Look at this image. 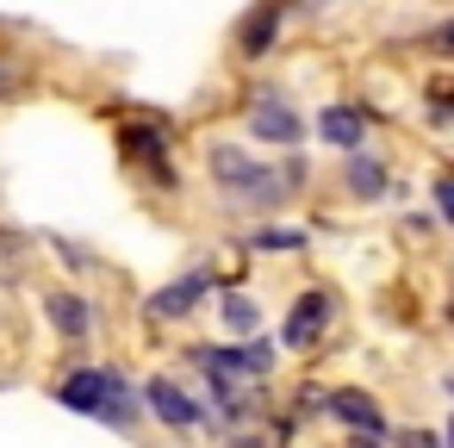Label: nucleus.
Listing matches in <instances>:
<instances>
[{
  "label": "nucleus",
  "instance_id": "obj_1",
  "mask_svg": "<svg viewBox=\"0 0 454 448\" xmlns=\"http://www.w3.org/2000/svg\"><path fill=\"white\" fill-rule=\"evenodd\" d=\"M206 169H212V181L224 187V200L231 206H280L293 187H286V175H274L255 150H243V144H212L206 150Z\"/></svg>",
  "mask_w": 454,
  "mask_h": 448
},
{
  "label": "nucleus",
  "instance_id": "obj_2",
  "mask_svg": "<svg viewBox=\"0 0 454 448\" xmlns=\"http://www.w3.org/2000/svg\"><path fill=\"white\" fill-rule=\"evenodd\" d=\"M249 131H255V144H274V150H293L299 138H305V119H299V106L286 100V94H274V88H262L255 100H249Z\"/></svg>",
  "mask_w": 454,
  "mask_h": 448
},
{
  "label": "nucleus",
  "instance_id": "obj_3",
  "mask_svg": "<svg viewBox=\"0 0 454 448\" xmlns=\"http://www.w3.org/2000/svg\"><path fill=\"white\" fill-rule=\"evenodd\" d=\"M144 411H156L168 429H200V423H212V417H206V398H193V392L175 386L168 373H150V380H144Z\"/></svg>",
  "mask_w": 454,
  "mask_h": 448
},
{
  "label": "nucleus",
  "instance_id": "obj_4",
  "mask_svg": "<svg viewBox=\"0 0 454 448\" xmlns=\"http://www.w3.org/2000/svg\"><path fill=\"white\" fill-rule=\"evenodd\" d=\"M113 373H119V367H69V373L51 386V398H57L63 411H75V417H94V423H100V405H106V392H113Z\"/></svg>",
  "mask_w": 454,
  "mask_h": 448
},
{
  "label": "nucleus",
  "instance_id": "obj_5",
  "mask_svg": "<svg viewBox=\"0 0 454 448\" xmlns=\"http://www.w3.org/2000/svg\"><path fill=\"white\" fill-rule=\"evenodd\" d=\"M206 293H212V268H187L181 280H168V287H156V293L144 299V311H150L156 324H175V318H193Z\"/></svg>",
  "mask_w": 454,
  "mask_h": 448
},
{
  "label": "nucleus",
  "instance_id": "obj_6",
  "mask_svg": "<svg viewBox=\"0 0 454 448\" xmlns=\"http://www.w3.org/2000/svg\"><path fill=\"white\" fill-rule=\"evenodd\" d=\"M324 411H330L336 423H348V436H367V442L386 436V411H380L373 392H361V386H336V392L324 398Z\"/></svg>",
  "mask_w": 454,
  "mask_h": 448
},
{
  "label": "nucleus",
  "instance_id": "obj_7",
  "mask_svg": "<svg viewBox=\"0 0 454 448\" xmlns=\"http://www.w3.org/2000/svg\"><path fill=\"white\" fill-rule=\"evenodd\" d=\"M324 324H330V293H324V287L299 293L293 311H286V349H311V342L324 336Z\"/></svg>",
  "mask_w": 454,
  "mask_h": 448
},
{
  "label": "nucleus",
  "instance_id": "obj_8",
  "mask_svg": "<svg viewBox=\"0 0 454 448\" xmlns=\"http://www.w3.org/2000/svg\"><path fill=\"white\" fill-rule=\"evenodd\" d=\"M317 131H324V144H336L342 156H355V150H367V119L355 113V106H324L317 113Z\"/></svg>",
  "mask_w": 454,
  "mask_h": 448
},
{
  "label": "nucleus",
  "instance_id": "obj_9",
  "mask_svg": "<svg viewBox=\"0 0 454 448\" xmlns=\"http://www.w3.org/2000/svg\"><path fill=\"white\" fill-rule=\"evenodd\" d=\"M218 318H224V330H231L237 342H255V336H262V299L243 293V287H224V293H218Z\"/></svg>",
  "mask_w": 454,
  "mask_h": 448
},
{
  "label": "nucleus",
  "instance_id": "obj_10",
  "mask_svg": "<svg viewBox=\"0 0 454 448\" xmlns=\"http://www.w3.org/2000/svg\"><path fill=\"white\" fill-rule=\"evenodd\" d=\"M44 318H51V330L69 336V342H82V336L94 330V305H88L82 293H51V299H44Z\"/></svg>",
  "mask_w": 454,
  "mask_h": 448
},
{
  "label": "nucleus",
  "instance_id": "obj_11",
  "mask_svg": "<svg viewBox=\"0 0 454 448\" xmlns=\"http://www.w3.org/2000/svg\"><path fill=\"white\" fill-rule=\"evenodd\" d=\"M342 181H348V193H355V200H386V162H380L373 150L342 156Z\"/></svg>",
  "mask_w": 454,
  "mask_h": 448
},
{
  "label": "nucleus",
  "instance_id": "obj_12",
  "mask_svg": "<svg viewBox=\"0 0 454 448\" xmlns=\"http://www.w3.org/2000/svg\"><path fill=\"white\" fill-rule=\"evenodd\" d=\"M280 20H286L280 7H262V13H249V20L237 26V51H243V57H262V51L274 44V32H280Z\"/></svg>",
  "mask_w": 454,
  "mask_h": 448
},
{
  "label": "nucleus",
  "instance_id": "obj_13",
  "mask_svg": "<svg viewBox=\"0 0 454 448\" xmlns=\"http://www.w3.org/2000/svg\"><path fill=\"white\" fill-rule=\"evenodd\" d=\"M119 144H125V156H131V162H162V156H168V138H162L156 125H125V131H119Z\"/></svg>",
  "mask_w": 454,
  "mask_h": 448
},
{
  "label": "nucleus",
  "instance_id": "obj_14",
  "mask_svg": "<svg viewBox=\"0 0 454 448\" xmlns=\"http://www.w3.org/2000/svg\"><path fill=\"white\" fill-rule=\"evenodd\" d=\"M249 249L255 255H293V249H305V231H249Z\"/></svg>",
  "mask_w": 454,
  "mask_h": 448
},
{
  "label": "nucleus",
  "instance_id": "obj_15",
  "mask_svg": "<svg viewBox=\"0 0 454 448\" xmlns=\"http://www.w3.org/2000/svg\"><path fill=\"white\" fill-rule=\"evenodd\" d=\"M435 212H442V224L454 231V175H442V181H435Z\"/></svg>",
  "mask_w": 454,
  "mask_h": 448
},
{
  "label": "nucleus",
  "instance_id": "obj_16",
  "mask_svg": "<svg viewBox=\"0 0 454 448\" xmlns=\"http://www.w3.org/2000/svg\"><path fill=\"white\" fill-rule=\"evenodd\" d=\"M20 75H26V69H20V57H7V51H0V100H7V94L20 88Z\"/></svg>",
  "mask_w": 454,
  "mask_h": 448
},
{
  "label": "nucleus",
  "instance_id": "obj_17",
  "mask_svg": "<svg viewBox=\"0 0 454 448\" xmlns=\"http://www.w3.org/2000/svg\"><path fill=\"white\" fill-rule=\"evenodd\" d=\"M429 44H435V51H442V57H454V20H442V26H435V38H429Z\"/></svg>",
  "mask_w": 454,
  "mask_h": 448
},
{
  "label": "nucleus",
  "instance_id": "obj_18",
  "mask_svg": "<svg viewBox=\"0 0 454 448\" xmlns=\"http://www.w3.org/2000/svg\"><path fill=\"white\" fill-rule=\"evenodd\" d=\"M404 448H442V436H429V429H404Z\"/></svg>",
  "mask_w": 454,
  "mask_h": 448
},
{
  "label": "nucleus",
  "instance_id": "obj_19",
  "mask_svg": "<svg viewBox=\"0 0 454 448\" xmlns=\"http://www.w3.org/2000/svg\"><path fill=\"white\" fill-rule=\"evenodd\" d=\"M231 448H274V442H262V436H231Z\"/></svg>",
  "mask_w": 454,
  "mask_h": 448
},
{
  "label": "nucleus",
  "instance_id": "obj_20",
  "mask_svg": "<svg viewBox=\"0 0 454 448\" xmlns=\"http://www.w3.org/2000/svg\"><path fill=\"white\" fill-rule=\"evenodd\" d=\"M442 448H454V417H448V429H442Z\"/></svg>",
  "mask_w": 454,
  "mask_h": 448
},
{
  "label": "nucleus",
  "instance_id": "obj_21",
  "mask_svg": "<svg viewBox=\"0 0 454 448\" xmlns=\"http://www.w3.org/2000/svg\"><path fill=\"white\" fill-rule=\"evenodd\" d=\"M348 448H380V442H367V436H348Z\"/></svg>",
  "mask_w": 454,
  "mask_h": 448
},
{
  "label": "nucleus",
  "instance_id": "obj_22",
  "mask_svg": "<svg viewBox=\"0 0 454 448\" xmlns=\"http://www.w3.org/2000/svg\"><path fill=\"white\" fill-rule=\"evenodd\" d=\"M442 386H448V398H454V373H448V380H442Z\"/></svg>",
  "mask_w": 454,
  "mask_h": 448
}]
</instances>
